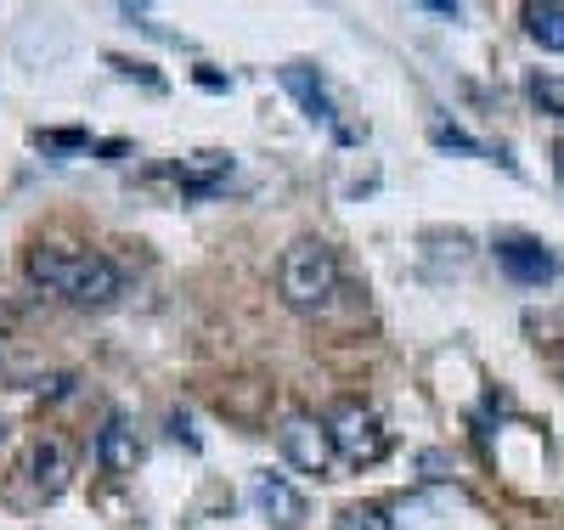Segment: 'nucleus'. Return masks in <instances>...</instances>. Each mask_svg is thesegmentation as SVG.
Returning a JSON list of instances; mask_svg holds the SVG:
<instances>
[{"label":"nucleus","mask_w":564,"mask_h":530,"mask_svg":"<svg viewBox=\"0 0 564 530\" xmlns=\"http://www.w3.org/2000/svg\"><path fill=\"white\" fill-rule=\"evenodd\" d=\"M29 282L52 288L74 305H113L124 294V271L108 255H68V249H29Z\"/></svg>","instance_id":"nucleus-1"},{"label":"nucleus","mask_w":564,"mask_h":530,"mask_svg":"<svg viewBox=\"0 0 564 530\" xmlns=\"http://www.w3.org/2000/svg\"><path fill=\"white\" fill-rule=\"evenodd\" d=\"M276 294H282V305L300 311V316L327 311L334 294H339V260H334V249H327L322 237H300V244H289L282 260H276Z\"/></svg>","instance_id":"nucleus-2"},{"label":"nucleus","mask_w":564,"mask_h":530,"mask_svg":"<svg viewBox=\"0 0 564 530\" xmlns=\"http://www.w3.org/2000/svg\"><path fill=\"white\" fill-rule=\"evenodd\" d=\"M327 429H334L339 463H350V468H372V463H384V452H390L384 418L372 412V407H361V401H339L334 418H327Z\"/></svg>","instance_id":"nucleus-3"},{"label":"nucleus","mask_w":564,"mask_h":530,"mask_svg":"<svg viewBox=\"0 0 564 530\" xmlns=\"http://www.w3.org/2000/svg\"><path fill=\"white\" fill-rule=\"evenodd\" d=\"M276 446H282V457H289L300 474H334V463H339V452H334V429H327V418H311V412L282 418Z\"/></svg>","instance_id":"nucleus-4"},{"label":"nucleus","mask_w":564,"mask_h":530,"mask_svg":"<svg viewBox=\"0 0 564 530\" xmlns=\"http://www.w3.org/2000/svg\"><path fill=\"white\" fill-rule=\"evenodd\" d=\"M497 266L520 282V288H547L553 277H558V260H553V249L547 244H536V237H497Z\"/></svg>","instance_id":"nucleus-5"},{"label":"nucleus","mask_w":564,"mask_h":530,"mask_svg":"<svg viewBox=\"0 0 564 530\" xmlns=\"http://www.w3.org/2000/svg\"><path fill=\"white\" fill-rule=\"evenodd\" d=\"M97 468L102 474H113V479H124V474H135V463H141V441H135V429L113 412V418H102V429H97Z\"/></svg>","instance_id":"nucleus-6"},{"label":"nucleus","mask_w":564,"mask_h":530,"mask_svg":"<svg viewBox=\"0 0 564 530\" xmlns=\"http://www.w3.org/2000/svg\"><path fill=\"white\" fill-rule=\"evenodd\" d=\"M249 497H254V508L265 513V519H276L282 530H294V524H305V497L289 486V479H276V474H254L249 479Z\"/></svg>","instance_id":"nucleus-7"},{"label":"nucleus","mask_w":564,"mask_h":530,"mask_svg":"<svg viewBox=\"0 0 564 530\" xmlns=\"http://www.w3.org/2000/svg\"><path fill=\"white\" fill-rule=\"evenodd\" d=\"M23 474L34 479L40 497H57L68 486V452H63V441H34L29 457H23Z\"/></svg>","instance_id":"nucleus-8"},{"label":"nucleus","mask_w":564,"mask_h":530,"mask_svg":"<svg viewBox=\"0 0 564 530\" xmlns=\"http://www.w3.org/2000/svg\"><path fill=\"white\" fill-rule=\"evenodd\" d=\"M282 85H289V96L305 108V119H316V125H334V102H327V90H322L316 68L289 63V68H282Z\"/></svg>","instance_id":"nucleus-9"},{"label":"nucleus","mask_w":564,"mask_h":530,"mask_svg":"<svg viewBox=\"0 0 564 530\" xmlns=\"http://www.w3.org/2000/svg\"><path fill=\"white\" fill-rule=\"evenodd\" d=\"M226 175H231V153H193V159H181V192H193V198H209Z\"/></svg>","instance_id":"nucleus-10"},{"label":"nucleus","mask_w":564,"mask_h":530,"mask_svg":"<svg viewBox=\"0 0 564 530\" xmlns=\"http://www.w3.org/2000/svg\"><path fill=\"white\" fill-rule=\"evenodd\" d=\"M525 34L542 45V52H564V7L531 0V7H525Z\"/></svg>","instance_id":"nucleus-11"},{"label":"nucleus","mask_w":564,"mask_h":530,"mask_svg":"<svg viewBox=\"0 0 564 530\" xmlns=\"http://www.w3.org/2000/svg\"><path fill=\"white\" fill-rule=\"evenodd\" d=\"M334 530H390V519H384V508L356 502V508H345V513L334 519Z\"/></svg>","instance_id":"nucleus-12"},{"label":"nucleus","mask_w":564,"mask_h":530,"mask_svg":"<svg viewBox=\"0 0 564 530\" xmlns=\"http://www.w3.org/2000/svg\"><path fill=\"white\" fill-rule=\"evenodd\" d=\"M430 136L441 141V148H457V153H486V148H480V141H475V136H463L457 125H441V119L430 125Z\"/></svg>","instance_id":"nucleus-13"},{"label":"nucleus","mask_w":564,"mask_h":530,"mask_svg":"<svg viewBox=\"0 0 564 530\" xmlns=\"http://www.w3.org/2000/svg\"><path fill=\"white\" fill-rule=\"evenodd\" d=\"M558 175H564V153H558Z\"/></svg>","instance_id":"nucleus-14"}]
</instances>
